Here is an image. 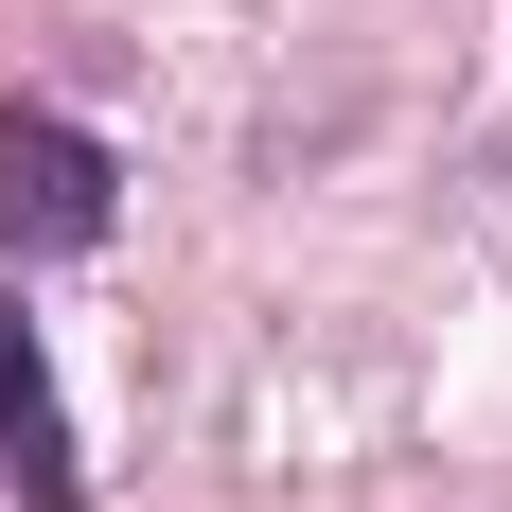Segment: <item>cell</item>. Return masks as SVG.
Instances as JSON below:
<instances>
[{
  "label": "cell",
  "mask_w": 512,
  "mask_h": 512,
  "mask_svg": "<svg viewBox=\"0 0 512 512\" xmlns=\"http://www.w3.org/2000/svg\"><path fill=\"white\" fill-rule=\"evenodd\" d=\"M0 460H18V495L71 512L89 495V460H71V407H53V354H36V318L0 301Z\"/></svg>",
  "instance_id": "2"
},
{
  "label": "cell",
  "mask_w": 512,
  "mask_h": 512,
  "mask_svg": "<svg viewBox=\"0 0 512 512\" xmlns=\"http://www.w3.org/2000/svg\"><path fill=\"white\" fill-rule=\"evenodd\" d=\"M106 212H124V177H106L89 124H71V106H0V248L18 265L106 248Z\"/></svg>",
  "instance_id": "1"
}]
</instances>
